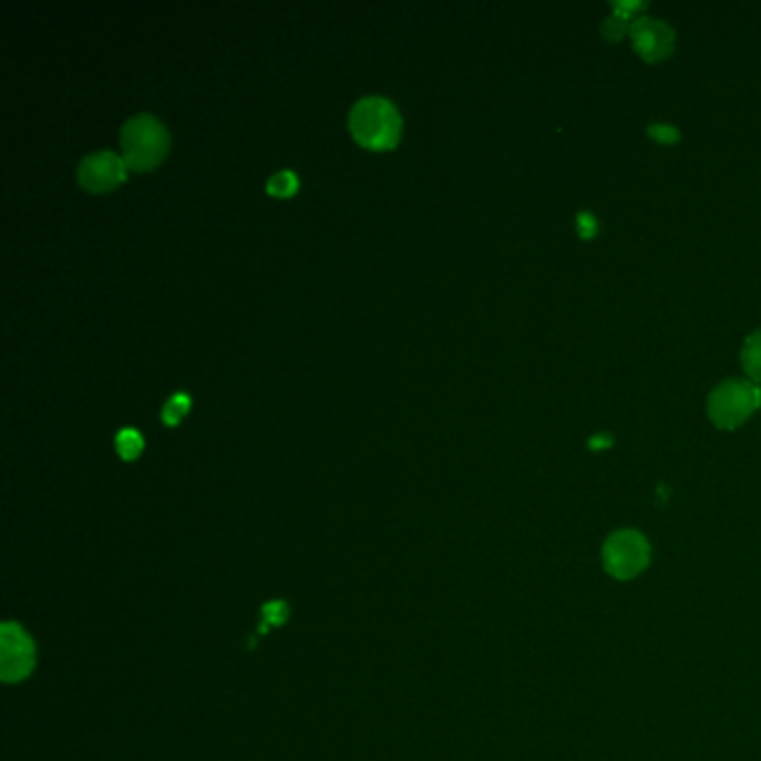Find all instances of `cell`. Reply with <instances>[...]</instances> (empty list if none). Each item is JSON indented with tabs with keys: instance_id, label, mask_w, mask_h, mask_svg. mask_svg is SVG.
<instances>
[{
	"instance_id": "cell-1",
	"label": "cell",
	"mask_w": 761,
	"mask_h": 761,
	"mask_svg": "<svg viewBox=\"0 0 761 761\" xmlns=\"http://www.w3.org/2000/svg\"><path fill=\"white\" fill-rule=\"evenodd\" d=\"M168 143L171 136L164 123L147 112H138L121 125V150L125 168H155L168 152Z\"/></svg>"
},
{
	"instance_id": "cell-2",
	"label": "cell",
	"mask_w": 761,
	"mask_h": 761,
	"mask_svg": "<svg viewBox=\"0 0 761 761\" xmlns=\"http://www.w3.org/2000/svg\"><path fill=\"white\" fill-rule=\"evenodd\" d=\"M349 127L358 143L373 150L393 147L400 138L402 119L398 107L384 96L360 99L349 114Z\"/></svg>"
},
{
	"instance_id": "cell-3",
	"label": "cell",
	"mask_w": 761,
	"mask_h": 761,
	"mask_svg": "<svg viewBox=\"0 0 761 761\" xmlns=\"http://www.w3.org/2000/svg\"><path fill=\"white\" fill-rule=\"evenodd\" d=\"M754 409H759V393L750 380H726L708 395V415L719 429H737Z\"/></svg>"
},
{
	"instance_id": "cell-4",
	"label": "cell",
	"mask_w": 761,
	"mask_h": 761,
	"mask_svg": "<svg viewBox=\"0 0 761 761\" xmlns=\"http://www.w3.org/2000/svg\"><path fill=\"white\" fill-rule=\"evenodd\" d=\"M650 563V545L635 529H619L603 545V567L617 580L639 576Z\"/></svg>"
},
{
	"instance_id": "cell-5",
	"label": "cell",
	"mask_w": 761,
	"mask_h": 761,
	"mask_svg": "<svg viewBox=\"0 0 761 761\" xmlns=\"http://www.w3.org/2000/svg\"><path fill=\"white\" fill-rule=\"evenodd\" d=\"M79 184L90 193H105L125 179V162L112 150H99L83 157L76 168Z\"/></svg>"
},
{
	"instance_id": "cell-6",
	"label": "cell",
	"mask_w": 761,
	"mask_h": 761,
	"mask_svg": "<svg viewBox=\"0 0 761 761\" xmlns=\"http://www.w3.org/2000/svg\"><path fill=\"white\" fill-rule=\"evenodd\" d=\"M0 666L6 681H21L34 666V646L17 624H6L0 630Z\"/></svg>"
},
{
	"instance_id": "cell-7",
	"label": "cell",
	"mask_w": 761,
	"mask_h": 761,
	"mask_svg": "<svg viewBox=\"0 0 761 761\" xmlns=\"http://www.w3.org/2000/svg\"><path fill=\"white\" fill-rule=\"evenodd\" d=\"M630 34L635 50L650 63L670 56L675 50V32L659 19H637Z\"/></svg>"
},
{
	"instance_id": "cell-8",
	"label": "cell",
	"mask_w": 761,
	"mask_h": 761,
	"mask_svg": "<svg viewBox=\"0 0 761 761\" xmlns=\"http://www.w3.org/2000/svg\"><path fill=\"white\" fill-rule=\"evenodd\" d=\"M741 367L748 376V380L757 387H761V331H754L748 336L741 349Z\"/></svg>"
},
{
	"instance_id": "cell-9",
	"label": "cell",
	"mask_w": 761,
	"mask_h": 761,
	"mask_svg": "<svg viewBox=\"0 0 761 761\" xmlns=\"http://www.w3.org/2000/svg\"><path fill=\"white\" fill-rule=\"evenodd\" d=\"M114 444H116V451H119L121 459L132 461V459H136L138 451L143 449V438H141V433H138L136 429L123 426V429L116 433Z\"/></svg>"
},
{
	"instance_id": "cell-10",
	"label": "cell",
	"mask_w": 761,
	"mask_h": 761,
	"mask_svg": "<svg viewBox=\"0 0 761 761\" xmlns=\"http://www.w3.org/2000/svg\"><path fill=\"white\" fill-rule=\"evenodd\" d=\"M188 409H191V395L186 391H177L164 402L162 418L166 424H177L186 415Z\"/></svg>"
},
{
	"instance_id": "cell-11",
	"label": "cell",
	"mask_w": 761,
	"mask_h": 761,
	"mask_svg": "<svg viewBox=\"0 0 761 761\" xmlns=\"http://www.w3.org/2000/svg\"><path fill=\"white\" fill-rule=\"evenodd\" d=\"M266 191L272 197H290L297 191V177L292 171H279L266 182Z\"/></svg>"
},
{
	"instance_id": "cell-12",
	"label": "cell",
	"mask_w": 761,
	"mask_h": 761,
	"mask_svg": "<svg viewBox=\"0 0 761 761\" xmlns=\"http://www.w3.org/2000/svg\"><path fill=\"white\" fill-rule=\"evenodd\" d=\"M288 619V605L281 600H272L264 605V624L268 626H281Z\"/></svg>"
},
{
	"instance_id": "cell-13",
	"label": "cell",
	"mask_w": 761,
	"mask_h": 761,
	"mask_svg": "<svg viewBox=\"0 0 761 761\" xmlns=\"http://www.w3.org/2000/svg\"><path fill=\"white\" fill-rule=\"evenodd\" d=\"M757 393H759V407H761V387H757Z\"/></svg>"
}]
</instances>
